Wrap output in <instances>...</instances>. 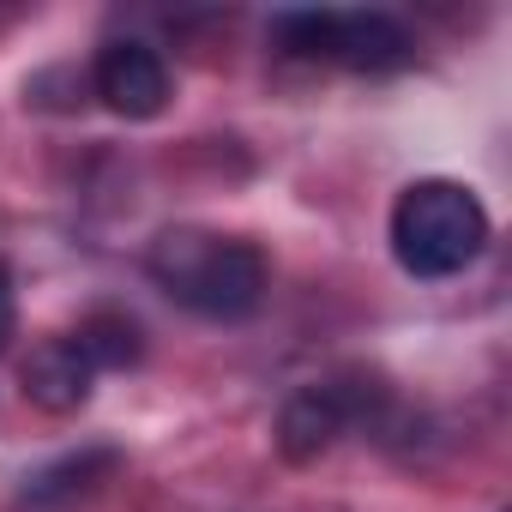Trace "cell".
I'll use <instances>...</instances> for the list:
<instances>
[{
    "label": "cell",
    "instance_id": "cell-1",
    "mask_svg": "<svg viewBox=\"0 0 512 512\" xmlns=\"http://www.w3.org/2000/svg\"><path fill=\"white\" fill-rule=\"evenodd\" d=\"M145 272L199 320H247L266 302V253L211 229H163L145 253Z\"/></svg>",
    "mask_w": 512,
    "mask_h": 512
},
{
    "label": "cell",
    "instance_id": "cell-2",
    "mask_svg": "<svg viewBox=\"0 0 512 512\" xmlns=\"http://www.w3.org/2000/svg\"><path fill=\"white\" fill-rule=\"evenodd\" d=\"M488 247V211L464 181H416L392 205V253L410 278H452Z\"/></svg>",
    "mask_w": 512,
    "mask_h": 512
},
{
    "label": "cell",
    "instance_id": "cell-3",
    "mask_svg": "<svg viewBox=\"0 0 512 512\" xmlns=\"http://www.w3.org/2000/svg\"><path fill=\"white\" fill-rule=\"evenodd\" d=\"M272 37L290 55L308 61H338L356 73H392L416 55V37L392 13H284Z\"/></svg>",
    "mask_w": 512,
    "mask_h": 512
},
{
    "label": "cell",
    "instance_id": "cell-4",
    "mask_svg": "<svg viewBox=\"0 0 512 512\" xmlns=\"http://www.w3.org/2000/svg\"><path fill=\"white\" fill-rule=\"evenodd\" d=\"M362 410H368L362 386L314 380V386L290 392V404H284V416H278V452H284L290 464H314L320 452H332V446L350 434V422H356Z\"/></svg>",
    "mask_w": 512,
    "mask_h": 512
},
{
    "label": "cell",
    "instance_id": "cell-5",
    "mask_svg": "<svg viewBox=\"0 0 512 512\" xmlns=\"http://www.w3.org/2000/svg\"><path fill=\"white\" fill-rule=\"evenodd\" d=\"M97 97L115 115H127V121L163 115V103H169V67H163V55L151 43H133V37L109 43L97 55Z\"/></svg>",
    "mask_w": 512,
    "mask_h": 512
},
{
    "label": "cell",
    "instance_id": "cell-6",
    "mask_svg": "<svg viewBox=\"0 0 512 512\" xmlns=\"http://www.w3.org/2000/svg\"><path fill=\"white\" fill-rule=\"evenodd\" d=\"M19 380H25V398H31L43 416H73V410L91 404L97 368L85 362V350H79L73 338H43V344L25 356Z\"/></svg>",
    "mask_w": 512,
    "mask_h": 512
},
{
    "label": "cell",
    "instance_id": "cell-7",
    "mask_svg": "<svg viewBox=\"0 0 512 512\" xmlns=\"http://www.w3.org/2000/svg\"><path fill=\"white\" fill-rule=\"evenodd\" d=\"M73 344L85 350V362L103 374V368H133L139 362V326L127 320V314H91L79 332H73Z\"/></svg>",
    "mask_w": 512,
    "mask_h": 512
},
{
    "label": "cell",
    "instance_id": "cell-8",
    "mask_svg": "<svg viewBox=\"0 0 512 512\" xmlns=\"http://www.w3.org/2000/svg\"><path fill=\"white\" fill-rule=\"evenodd\" d=\"M109 470H115V452H79V458H61V464L37 470V476L25 482V500H37V506L67 500V494L91 488V476H109Z\"/></svg>",
    "mask_w": 512,
    "mask_h": 512
},
{
    "label": "cell",
    "instance_id": "cell-9",
    "mask_svg": "<svg viewBox=\"0 0 512 512\" xmlns=\"http://www.w3.org/2000/svg\"><path fill=\"white\" fill-rule=\"evenodd\" d=\"M7 338H13V278L0 266V350H7Z\"/></svg>",
    "mask_w": 512,
    "mask_h": 512
}]
</instances>
